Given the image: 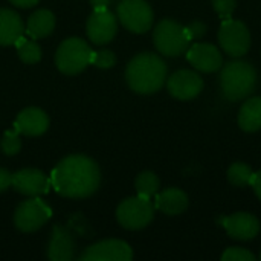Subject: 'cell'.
<instances>
[{
    "label": "cell",
    "instance_id": "7402d4cb",
    "mask_svg": "<svg viewBox=\"0 0 261 261\" xmlns=\"http://www.w3.org/2000/svg\"><path fill=\"white\" fill-rule=\"evenodd\" d=\"M159 185H161L159 177L153 171H144V173H141L136 177V182H135L138 196H142V197H147V199H150L151 196H154L158 193Z\"/></svg>",
    "mask_w": 261,
    "mask_h": 261
},
{
    "label": "cell",
    "instance_id": "4316f807",
    "mask_svg": "<svg viewBox=\"0 0 261 261\" xmlns=\"http://www.w3.org/2000/svg\"><path fill=\"white\" fill-rule=\"evenodd\" d=\"M222 261H255V255L245 248H228L222 255Z\"/></svg>",
    "mask_w": 261,
    "mask_h": 261
},
{
    "label": "cell",
    "instance_id": "4dcf8cb0",
    "mask_svg": "<svg viewBox=\"0 0 261 261\" xmlns=\"http://www.w3.org/2000/svg\"><path fill=\"white\" fill-rule=\"evenodd\" d=\"M251 187L254 188L257 197L261 200V170L258 173H254V176L251 179Z\"/></svg>",
    "mask_w": 261,
    "mask_h": 261
},
{
    "label": "cell",
    "instance_id": "44dd1931",
    "mask_svg": "<svg viewBox=\"0 0 261 261\" xmlns=\"http://www.w3.org/2000/svg\"><path fill=\"white\" fill-rule=\"evenodd\" d=\"M55 28V17L49 9H38L28 18L26 32L34 38H44L47 37Z\"/></svg>",
    "mask_w": 261,
    "mask_h": 261
},
{
    "label": "cell",
    "instance_id": "7a4b0ae2",
    "mask_svg": "<svg viewBox=\"0 0 261 261\" xmlns=\"http://www.w3.org/2000/svg\"><path fill=\"white\" fill-rule=\"evenodd\" d=\"M165 61L151 52L136 55L125 69V80L132 90L141 95H150L165 84L167 80Z\"/></svg>",
    "mask_w": 261,
    "mask_h": 261
},
{
    "label": "cell",
    "instance_id": "7c38bea8",
    "mask_svg": "<svg viewBox=\"0 0 261 261\" xmlns=\"http://www.w3.org/2000/svg\"><path fill=\"white\" fill-rule=\"evenodd\" d=\"M118 31L116 17L106 9H95L87 20V35L95 44H106L113 40Z\"/></svg>",
    "mask_w": 261,
    "mask_h": 261
},
{
    "label": "cell",
    "instance_id": "d4e9b609",
    "mask_svg": "<svg viewBox=\"0 0 261 261\" xmlns=\"http://www.w3.org/2000/svg\"><path fill=\"white\" fill-rule=\"evenodd\" d=\"M0 148L6 156H14L20 151L21 148V139H20V133L14 128V130H8L0 142Z\"/></svg>",
    "mask_w": 261,
    "mask_h": 261
},
{
    "label": "cell",
    "instance_id": "ac0fdd59",
    "mask_svg": "<svg viewBox=\"0 0 261 261\" xmlns=\"http://www.w3.org/2000/svg\"><path fill=\"white\" fill-rule=\"evenodd\" d=\"M154 208L167 216H179L188 208V196L179 188H168L156 196Z\"/></svg>",
    "mask_w": 261,
    "mask_h": 261
},
{
    "label": "cell",
    "instance_id": "8992f818",
    "mask_svg": "<svg viewBox=\"0 0 261 261\" xmlns=\"http://www.w3.org/2000/svg\"><path fill=\"white\" fill-rule=\"evenodd\" d=\"M154 217V206L150 199L138 196L125 199L116 211L119 225L130 231H138L151 223Z\"/></svg>",
    "mask_w": 261,
    "mask_h": 261
},
{
    "label": "cell",
    "instance_id": "ffe728a7",
    "mask_svg": "<svg viewBox=\"0 0 261 261\" xmlns=\"http://www.w3.org/2000/svg\"><path fill=\"white\" fill-rule=\"evenodd\" d=\"M239 125L243 132L254 133L261 130V96L248 98L239 113Z\"/></svg>",
    "mask_w": 261,
    "mask_h": 261
},
{
    "label": "cell",
    "instance_id": "9a60e30c",
    "mask_svg": "<svg viewBox=\"0 0 261 261\" xmlns=\"http://www.w3.org/2000/svg\"><path fill=\"white\" fill-rule=\"evenodd\" d=\"M222 226L226 229L229 237H232L234 240H242V242L252 240L260 232L258 219L249 213H236L229 217H223Z\"/></svg>",
    "mask_w": 261,
    "mask_h": 261
},
{
    "label": "cell",
    "instance_id": "4fadbf2b",
    "mask_svg": "<svg viewBox=\"0 0 261 261\" xmlns=\"http://www.w3.org/2000/svg\"><path fill=\"white\" fill-rule=\"evenodd\" d=\"M187 60L203 73L217 72L223 66V57L220 50L210 43H196L188 47Z\"/></svg>",
    "mask_w": 261,
    "mask_h": 261
},
{
    "label": "cell",
    "instance_id": "277c9868",
    "mask_svg": "<svg viewBox=\"0 0 261 261\" xmlns=\"http://www.w3.org/2000/svg\"><path fill=\"white\" fill-rule=\"evenodd\" d=\"M153 41L156 49L165 57H179L185 54L193 41L187 26L165 18L159 21L153 32Z\"/></svg>",
    "mask_w": 261,
    "mask_h": 261
},
{
    "label": "cell",
    "instance_id": "603a6c76",
    "mask_svg": "<svg viewBox=\"0 0 261 261\" xmlns=\"http://www.w3.org/2000/svg\"><path fill=\"white\" fill-rule=\"evenodd\" d=\"M15 46H17V52H18V57L23 63H28V64H34L37 61H40L41 58V49L40 46L35 43V41H31V40H26L23 35L15 41Z\"/></svg>",
    "mask_w": 261,
    "mask_h": 261
},
{
    "label": "cell",
    "instance_id": "836d02e7",
    "mask_svg": "<svg viewBox=\"0 0 261 261\" xmlns=\"http://www.w3.org/2000/svg\"><path fill=\"white\" fill-rule=\"evenodd\" d=\"M260 260H261V255H260Z\"/></svg>",
    "mask_w": 261,
    "mask_h": 261
},
{
    "label": "cell",
    "instance_id": "d6986e66",
    "mask_svg": "<svg viewBox=\"0 0 261 261\" xmlns=\"http://www.w3.org/2000/svg\"><path fill=\"white\" fill-rule=\"evenodd\" d=\"M23 32L24 26L20 15L12 9H0V46L15 44Z\"/></svg>",
    "mask_w": 261,
    "mask_h": 261
},
{
    "label": "cell",
    "instance_id": "2e32d148",
    "mask_svg": "<svg viewBox=\"0 0 261 261\" xmlns=\"http://www.w3.org/2000/svg\"><path fill=\"white\" fill-rule=\"evenodd\" d=\"M47 127H49L47 115L37 107L24 109L23 112L18 113L14 122V128L24 136H40L47 130Z\"/></svg>",
    "mask_w": 261,
    "mask_h": 261
},
{
    "label": "cell",
    "instance_id": "484cf974",
    "mask_svg": "<svg viewBox=\"0 0 261 261\" xmlns=\"http://www.w3.org/2000/svg\"><path fill=\"white\" fill-rule=\"evenodd\" d=\"M90 63L99 69H110L116 63V57L112 50H99V52H92V60Z\"/></svg>",
    "mask_w": 261,
    "mask_h": 261
},
{
    "label": "cell",
    "instance_id": "6da1fadb",
    "mask_svg": "<svg viewBox=\"0 0 261 261\" xmlns=\"http://www.w3.org/2000/svg\"><path fill=\"white\" fill-rule=\"evenodd\" d=\"M101 182L98 164L83 154L64 158L50 174V185L55 191L69 199H86L92 196Z\"/></svg>",
    "mask_w": 261,
    "mask_h": 261
},
{
    "label": "cell",
    "instance_id": "5bb4252c",
    "mask_svg": "<svg viewBox=\"0 0 261 261\" xmlns=\"http://www.w3.org/2000/svg\"><path fill=\"white\" fill-rule=\"evenodd\" d=\"M12 187L24 196L38 197L46 194L50 188V180L44 173L35 168H24L12 174Z\"/></svg>",
    "mask_w": 261,
    "mask_h": 261
},
{
    "label": "cell",
    "instance_id": "52a82bcc",
    "mask_svg": "<svg viewBox=\"0 0 261 261\" xmlns=\"http://www.w3.org/2000/svg\"><path fill=\"white\" fill-rule=\"evenodd\" d=\"M219 41L228 55L240 58L251 47V32L243 21L226 18L219 29Z\"/></svg>",
    "mask_w": 261,
    "mask_h": 261
},
{
    "label": "cell",
    "instance_id": "ba28073f",
    "mask_svg": "<svg viewBox=\"0 0 261 261\" xmlns=\"http://www.w3.org/2000/svg\"><path fill=\"white\" fill-rule=\"evenodd\" d=\"M118 18L125 29L144 34L153 26V9L145 0H122L118 5Z\"/></svg>",
    "mask_w": 261,
    "mask_h": 261
},
{
    "label": "cell",
    "instance_id": "83f0119b",
    "mask_svg": "<svg viewBox=\"0 0 261 261\" xmlns=\"http://www.w3.org/2000/svg\"><path fill=\"white\" fill-rule=\"evenodd\" d=\"M213 6L216 9V12L222 17V18H231V15L236 11L237 6V0H213Z\"/></svg>",
    "mask_w": 261,
    "mask_h": 261
},
{
    "label": "cell",
    "instance_id": "e0dca14e",
    "mask_svg": "<svg viewBox=\"0 0 261 261\" xmlns=\"http://www.w3.org/2000/svg\"><path fill=\"white\" fill-rule=\"evenodd\" d=\"M75 252V242L72 234L57 225L52 231V239L47 248V257L52 261H70Z\"/></svg>",
    "mask_w": 261,
    "mask_h": 261
},
{
    "label": "cell",
    "instance_id": "cb8c5ba5",
    "mask_svg": "<svg viewBox=\"0 0 261 261\" xmlns=\"http://www.w3.org/2000/svg\"><path fill=\"white\" fill-rule=\"evenodd\" d=\"M254 173L251 170V167L245 162H234L229 168H228V180L236 185V187H248L251 185V179H252Z\"/></svg>",
    "mask_w": 261,
    "mask_h": 261
},
{
    "label": "cell",
    "instance_id": "3957f363",
    "mask_svg": "<svg viewBox=\"0 0 261 261\" xmlns=\"http://www.w3.org/2000/svg\"><path fill=\"white\" fill-rule=\"evenodd\" d=\"M257 87L255 67L243 60H234L222 66L220 89L228 101H242L249 98Z\"/></svg>",
    "mask_w": 261,
    "mask_h": 261
},
{
    "label": "cell",
    "instance_id": "1f68e13d",
    "mask_svg": "<svg viewBox=\"0 0 261 261\" xmlns=\"http://www.w3.org/2000/svg\"><path fill=\"white\" fill-rule=\"evenodd\" d=\"M9 2L18 8H31L38 3V0H9Z\"/></svg>",
    "mask_w": 261,
    "mask_h": 261
},
{
    "label": "cell",
    "instance_id": "f1b7e54d",
    "mask_svg": "<svg viewBox=\"0 0 261 261\" xmlns=\"http://www.w3.org/2000/svg\"><path fill=\"white\" fill-rule=\"evenodd\" d=\"M187 29H188V32H190V37H191V40H199V38H202L205 34H206V31H208V28H206V24L203 23V21H193L190 26H187Z\"/></svg>",
    "mask_w": 261,
    "mask_h": 261
},
{
    "label": "cell",
    "instance_id": "9c48e42d",
    "mask_svg": "<svg viewBox=\"0 0 261 261\" xmlns=\"http://www.w3.org/2000/svg\"><path fill=\"white\" fill-rule=\"evenodd\" d=\"M52 216L50 208L38 197L24 200L14 214V223L21 232H34L40 229Z\"/></svg>",
    "mask_w": 261,
    "mask_h": 261
},
{
    "label": "cell",
    "instance_id": "5b68a950",
    "mask_svg": "<svg viewBox=\"0 0 261 261\" xmlns=\"http://www.w3.org/2000/svg\"><path fill=\"white\" fill-rule=\"evenodd\" d=\"M92 52L93 50L84 40L76 37L67 38L60 44L55 54L57 67L66 75H76L90 64Z\"/></svg>",
    "mask_w": 261,
    "mask_h": 261
},
{
    "label": "cell",
    "instance_id": "f546056e",
    "mask_svg": "<svg viewBox=\"0 0 261 261\" xmlns=\"http://www.w3.org/2000/svg\"><path fill=\"white\" fill-rule=\"evenodd\" d=\"M11 185H12V174L8 170L0 168V193L6 191Z\"/></svg>",
    "mask_w": 261,
    "mask_h": 261
},
{
    "label": "cell",
    "instance_id": "8fae6325",
    "mask_svg": "<svg viewBox=\"0 0 261 261\" xmlns=\"http://www.w3.org/2000/svg\"><path fill=\"white\" fill-rule=\"evenodd\" d=\"M133 258L132 248L122 240H104L87 248L81 255V261H130Z\"/></svg>",
    "mask_w": 261,
    "mask_h": 261
},
{
    "label": "cell",
    "instance_id": "d6a6232c",
    "mask_svg": "<svg viewBox=\"0 0 261 261\" xmlns=\"http://www.w3.org/2000/svg\"><path fill=\"white\" fill-rule=\"evenodd\" d=\"M93 9H106L110 3V0H90Z\"/></svg>",
    "mask_w": 261,
    "mask_h": 261
},
{
    "label": "cell",
    "instance_id": "30bf717a",
    "mask_svg": "<svg viewBox=\"0 0 261 261\" xmlns=\"http://www.w3.org/2000/svg\"><path fill=\"white\" fill-rule=\"evenodd\" d=\"M167 89L171 96L180 101H188L196 98L202 89H203V80L202 76L188 69H182L174 72L168 80H167Z\"/></svg>",
    "mask_w": 261,
    "mask_h": 261
}]
</instances>
